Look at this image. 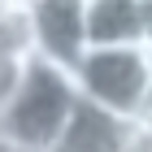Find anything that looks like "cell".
<instances>
[{"label":"cell","instance_id":"obj_1","mask_svg":"<svg viewBox=\"0 0 152 152\" xmlns=\"http://www.w3.org/2000/svg\"><path fill=\"white\" fill-rule=\"evenodd\" d=\"M83 96L74 87V74L52 65V61H31L22 74V87L9 100V109L0 113V135L26 152H48L65 130L74 104Z\"/></svg>","mask_w":152,"mask_h":152},{"label":"cell","instance_id":"obj_2","mask_svg":"<svg viewBox=\"0 0 152 152\" xmlns=\"http://www.w3.org/2000/svg\"><path fill=\"white\" fill-rule=\"evenodd\" d=\"M74 87L83 100L109 109V113L130 117L139 109L143 91L152 83V65H148V48L126 44V48H87L83 61L74 65Z\"/></svg>","mask_w":152,"mask_h":152},{"label":"cell","instance_id":"obj_3","mask_svg":"<svg viewBox=\"0 0 152 152\" xmlns=\"http://www.w3.org/2000/svg\"><path fill=\"white\" fill-rule=\"evenodd\" d=\"M35 57L74 70L87 52V0H26Z\"/></svg>","mask_w":152,"mask_h":152},{"label":"cell","instance_id":"obj_4","mask_svg":"<svg viewBox=\"0 0 152 152\" xmlns=\"http://www.w3.org/2000/svg\"><path fill=\"white\" fill-rule=\"evenodd\" d=\"M130 139H135L130 117L109 113V109L91 104V100H78L65 130L57 135V143L48 152H126Z\"/></svg>","mask_w":152,"mask_h":152},{"label":"cell","instance_id":"obj_5","mask_svg":"<svg viewBox=\"0 0 152 152\" xmlns=\"http://www.w3.org/2000/svg\"><path fill=\"white\" fill-rule=\"evenodd\" d=\"M143 48L139 0H87V48Z\"/></svg>","mask_w":152,"mask_h":152},{"label":"cell","instance_id":"obj_6","mask_svg":"<svg viewBox=\"0 0 152 152\" xmlns=\"http://www.w3.org/2000/svg\"><path fill=\"white\" fill-rule=\"evenodd\" d=\"M31 57H35L31 9L26 0H4L0 4V61H31Z\"/></svg>","mask_w":152,"mask_h":152},{"label":"cell","instance_id":"obj_7","mask_svg":"<svg viewBox=\"0 0 152 152\" xmlns=\"http://www.w3.org/2000/svg\"><path fill=\"white\" fill-rule=\"evenodd\" d=\"M35 61V57H31ZM31 61H0V113L9 109V100L18 96V87H22V74H26V65Z\"/></svg>","mask_w":152,"mask_h":152},{"label":"cell","instance_id":"obj_8","mask_svg":"<svg viewBox=\"0 0 152 152\" xmlns=\"http://www.w3.org/2000/svg\"><path fill=\"white\" fill-rule=\"evenodd\" d=\"M130 126L139 130V135H152V83H148V91H143V100H139V109L130 113Z\"/></svg>","mask_w":152,"mask_h":152},{"label":"cell","instance_id":"obj_9","mask_svg":"<svg viewBox=\"0 0 152 152\" xmlns=\"http://www.w3.org/2000/svg\"><path fill=\"white\" fill-rule=\"evenodd\" d=\"M139 31H143V48H152V0H139Z\"/></svg>","mask_w":152,"mask_h":152},{"label":"cell","instance_id":"obj_10","mask_svg":"<svg viewBox=\"0 0 152 152\" xmlns=\"http://www.w3.org/2000/svg\"><path fill=\"white\" fill-rule=\"evenodd\" d=\"M126 152H152V135H139V130H135V139H130Z\"/></svg>","mask_w":152,"mask_h":152},{"label":"cell","instance_id":"obj_11","mask_svg":"<svg viewBox=\"0 0 152 152\" xmlns=\"http://www.w3.org/2000/svg\"><path fill=\"white\" fill-rule=\"evenodd\" d=\"M0 152H26V148H18V143H9L4 135H0Z\"/></svg>","mask_w":152,"mask_h":152},{"label":"cell","instance_id":"obj_12","mask_svg":"<svg viewBox=\"0 0 152 152\" xmlns=\"http://www.w3.org/2000/svg\"><path fill=\"white\" fill-rule=\"evenodd\" d=\"M148 65H152V48H148Z\"/></svg>","mask_w":152,"mask_h":152}]
</instances>
